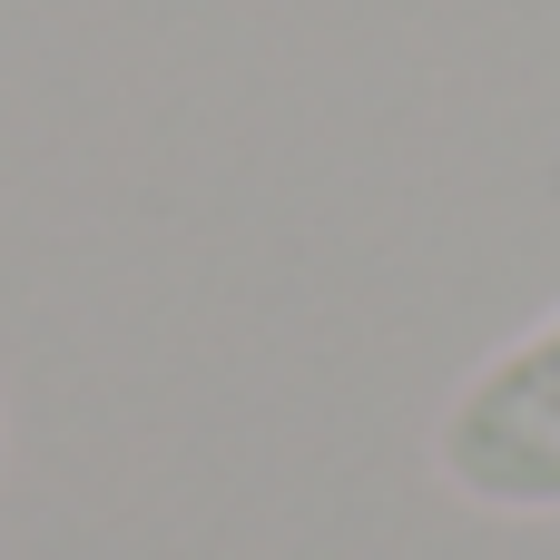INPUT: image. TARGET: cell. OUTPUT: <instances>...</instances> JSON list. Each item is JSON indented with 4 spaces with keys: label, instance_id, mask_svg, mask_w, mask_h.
<instances>
[{
    "label": "cell",
    "instance_id": "obj_2",
    "mask_svg": "<svg viewBox=\"0 0 560 560\" xmlns=\"http://www.w3.org/2000/svg\"><path fill=\"white\" fill-rule=\"evenodd\" d=\"M0 472H10V423H0Z\"/></svg>",
    "mask_w": 560,
    "mask_h": 560
},
{
    "label": "cell",
    "instance_id": "obj_1",
    "mask_svg": "<svg viewBox=\"0 0 560 560\" xmlns=\"http://www.w3.org/2000/svg\"><path fill=\"white\" fill-rule=\"evenodd\" d=\"M433 472L472 512H560V305L463 374L433 423Z\"/></svg>",
    "mask_w": 560,
    "mask_h": 560
}]
</instances>
